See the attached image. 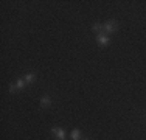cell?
<instances>
[{"label": "cell", "instance_id": "6da1fadb", "mask_svg": "<svg viewBox=\"0 0 146 140\" xmlns=\"http://www.w3.org/2000/svg\"><path fill=\"white\" fill-rule=\"evenodd\" d=\"M103 30L106 31V33H115V31L118 30V23L115 22V20H109V22H106L103 25Z\"/></svg>", "mask_w": 146, "mask_h": 140}, {"label": "cell", "instance_id": "7a4b0ae2", "mask_svg": "<svg viewBox=\"0 0 146 140\" xmlns=\"http://www.w3.org/2000/svg\"><path fill=\"white\" fill-rule=\"evenodd\" d=\"M51 132L54 134V137H56L58 140H65V132H64V129L62 128H51Z\"/></svg>", "mask_w": 146, "mask_h": 140}, {"label": "cell", "instance_id": "3957f363", "mask_svg": "<svg viewBox=\"0 0 146 140\" xmlns=\"http://www.w3.org/2000/svg\"><path fill=\"white\" fill-rule=\"evenodd\" d=\"M96 42H98L100 45H109L110 44V39H109V36L107 34H103V33H100L98 36H96Z\"/></svg>", "mask_w": 146, "mask_h": 140}, {"label": "cell", "instance_id": "277c9868", "mask_svg": "<svg viewBox=\"0 0 146 140\" xmlns=\"http://www.w3.org/2000/svg\"><path fill=\"white\" fill-rule=\"evenodd\" d=\"M51 106V98L48 95L42 97V100H40V107H50Z\"/></svg>", "mask_w": 146, "mask_h": 140}, {"label": "cell", "instance_id": "5b68a950", "mask_svg": "<svg viewBox=\"0 0 146 140\" xmlns=\"http://www.w3.org/2000/svg\"><path fill=\"white\" fill-rule=\"evenodd\" d=\"M23 79H25V83H33V81H36V75L34 73H27L23 76Z\"/></svg>", "mask_w": 146, "mask_h": 140}, {"label": "cell", "instance_id": "8992f818", "mask_svg": "<svg viewBox=\"0 0 146 140\" xmlns=\"http://www.w3.org/2000/svg\"><path fill=\"white\" fill-rule=\"evenodd\" d=\"M72 140H79V137H81V132H79V129H73L72 134H70Z\"/></svg>", "mask_w": 146, "mask_h": 140}, {"label": "cell", "instance_id": "52a82bcc", "mask_svg": "<svg viewBox=\"0 0 146 140\" xmlns=\"http://www.w3.org/2000/svg\"><path fill=\"white\" fill-rule=\"evenodd\" d=\"M25 79H22V78H20V79H17V81H16V86H17V89H20V90H22L23 89V87H25Z\"/></svg>", "mask_w": 146, "mask_h": 140}, {"label": "cell", "instance_id": "ba28073f", "mask_svg": "<svg viewBox=\"0 0 146 140\" xmlns=\"http://www.w3.org/2000/svg\"><path fill=\"white\" fill-rule=\"evenodd\" d=\"M101 28H103V25H101V23H95V25H93V28H92V30L95 31V33H98V31L101 30Z\"/></svg>", "mask_w": 146, "mask_h": 140}, {"label": "cell", "instance_id": "9c48e42d", "mask_svg": "<svg viewBox=\"0 0 146 140\" xmlns=\"http://www.w3.org/2000/svg\"><path fill=\"white\" fill-rule=\"evenodd\" d=\"M16 89H17L16 84H9V92H11V93H14V92H16Z\"/></svg>", "mask_w": 146, "mask_h": 140}]
</instances>
